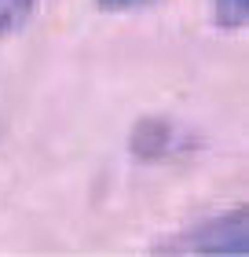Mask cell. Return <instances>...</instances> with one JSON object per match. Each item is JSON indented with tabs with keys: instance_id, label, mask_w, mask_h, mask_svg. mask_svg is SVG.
Instances as JSON below:
<instances>
[{
	"instance_id": "obj_5",
	"label": "cell",
	"mask_w": 249,
	"mask_h": 257,
	"mask_svg": "<svg viewBox=\"0 0 249 257\" xmlns=\"http://www.w3.org/2000/svg\"><path fill=\"white\" fill-rule=\"evenodd\" d=\"M99 11H106V15H125V11H143V8H154L161 4V0H92Z\"/></svg>"
},
{
	"instance_id": "obj_4",
	"label": "cell",
	"mask_w": 249,
	"mask_h": 257,
	"mask_svg": "<svg viewBox=\"0 0 249 257\" xmlns=\"http://www.w3.org/2000/svg\"><path fill=\"white\" fill-rule=\"evenodd\" d=\"M249 19V0H212V22L227 33H238Z\"/></svg>"
},
{
	"instance_id": "obj_2",
	"label": "cell",
	"mask_w": 249,
	"mask_h": 257,
	"mask_svg": "<svg viewBox=\"0 0 249 257\" xmlns=\"http://www.w3.org/2000/svg\"><path fill=\"white\" fill-rule=\"evenodd\" d=\"M187 147H191V136L172 118H139L128 136V151L139 162H169L187 155Z\"/></svg>"
},
{
	"instance_id": "obj_1",
	"label": "cell",
	"mask_w": 249,
	"mask_h": 257,
	"mask_svg": "<svg viewBox=\"0 0 249 257\" xmlns=\"http://www.w3.org/2000/svg\"><path fill=\"white\" fill-rule=\"evenodd\" d=\"M249 250V213L245 206L227 209L223 217L198 220L194 228L180 231V235H165L154 242V253H245Z\"/></svg>"
},
{
	"instance_id": "obj_3",
	"label": "cell",
	"mask_w": 249,
	"mask_h": 257,
	"mask_svg": "<svg viewBox=\"0 0 249 257\" xmlns=\"http://www.w3.org/2000/svg\"><path fill=\"white\" fill-rule=\"evenodd\" d=\"M33 8H37V0H0V37L19 33L33 19Z\"/></svg>"
}]
</instances>
